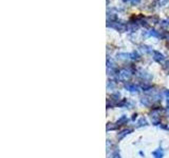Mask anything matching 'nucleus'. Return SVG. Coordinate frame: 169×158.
<instances>
[{"label":"nucleus","instance_id":"obj_1","mask_svg":"<svg viewBox=\"0 0 169 158\" xmlns=\"http://www.w3.org/2000/svg\"><path fill=\"white\" fill-rule=\"evenodd\" d=\"M108 26L110 28H113L114 30L119 31V32H126L127 31V25L123 22H119L117 20H114V21H111L110 24H108Z\"/></svg>","mask_w":169,"mask_h":158},{"label":"nucleus","instance_id":"obj_2","mask_svg":"<svg viewBox=\"0 0 169 158\" xmlns=\"http://www.w3.org/2000/svg\"><path fill=\"white\" fill-rule=\"evenodd\" d=\"M153 59L157 62H163L165 60V56L162 54V53L157 52V51H153Z\"/></svg>","mask_w":169,"mask_h":158},{"label":"nucleus","instance_id":"obj_3","mask_svg":"<svg viewBox=\"0 0 169 158\" xmlns=\"http://www.w3.org/2000/svg\"><path fill=\"white\" fill-rule=\"evenodd\" d=\"M130 76H131V72L129 70H123L119 72V79L122 80H127L130 78Z\"/></svg>","mask_w":169,"mask_h":158},{"label":"nucleus","instance_id":"obj_4","mask_svg":"<svg viewBox=\"0 0 169 158\" xmlns=\"http://www.w3.org/2000/svg\"><path fill=\"white\" fill-rule=\"evenodd\" d=\"M149 36H153V37H157V38H160L161 37V34H160L157 31H155V30H153V29H151V30L149 31L148 33H147Z\"/></svg>","mask_w":169,"mask_h":158},{"label":"nucleus","instance_id":"obj_5","mask_svg":"<svg viewBox=\"0 0 169 158\" xmlns=\"http://www.w3.org/2000/svg\"><path fill=\"white\" fill-rule=\"evenodd\" d=\"M160 25L162 28H169V19H163L160 21Z\"/></svg>","mask_w":169,"mask_h":158},{"label":"nucleus","instance_id":"obj_6","mask_svg":"<svg viewBox=\"0 0 169 158\" xmlns=\"http://www.w3.org/2000/svg\"><path fill=\"white\" fill-rule=\"evenodd\" d=\"M126 89H127V90H129V91H131V92H136V91L139 90V89H137V87H136L135 84H128V85H126Z\"/></svg>","mask_w":169,"mask_h":158},{"label":"nucleus","instance_id":"obj_7","mask_svg":"<svg viewBox=\"0 0 169 158\" xmlns=\"http://www.w3.org/2000/svg\"><path fill=\"white\" fill-rule=\"evenodd\" d=\"M168 2H169V0H159L157 4H159V6H165V5H167Z\"/></svg>","mask_w":169,"mask_h":158},{"label":"nucleus","instance_id":"obj_8","mask_svg":"<svg viewBox=\"0 0 169 158\" xmlns=\"http://www.w3.org/2000/svg\"><path fill=\"white\" fill-rule=\"evenodd\" d=\"M142 0H131L130 2H131V4L132 5H135V4H139L140 2H141Z\"/></svg>","mask_w":169,"mask_h":158},{"label":"nucleus","instance_id":"obj_9","mask_svg":"<svg viewBox=\"0 0 169 158\" xmlns=\"http://www.w3.org/2000/svg\"><path fill=\"white\" fill-rule=\"evenodd\" d=\"M129 1H131V0H123V2H125V3H126V2H129Z\"/></svg>","mask_w":169,"mask_h":158},{"label":"nucleus","instance_id":"obj_10","mask_svg":"<svg viewBox=\"0 0 169 158\" xmlns=\"http://www.w3.org/2000/svg\"><path fill=\"white\" fill-rule=\"evenodd\" d=\"M168 41H169V36H168Z\"/></svg>","mask_w":169,"mask_h":158}]
</instances>
